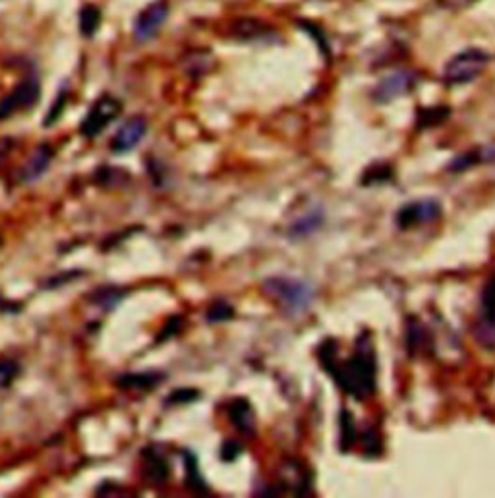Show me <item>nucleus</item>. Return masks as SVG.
Listing matches in <instances>:
<instances>
[{
	"label": "nucleus",
	"instance_id": "obj_7",
	"mask_svg": "<svg viewBox=\"0 0 495 498\" xmlns=\"http://www.w3.org/2000/svg\"><path fill=\"white\" fill-rule=\"evenodd\" d=\"M442 217V203L432 197L426 199L410 201L407 205L399 209L397 213V226L401 230H410L416 226H426Z\"/></svg>",
	"mask_w": 495,
	"mask_h": 498
},
{
	"label": "nucleus",
	"instance_id": "obj_11",
	"mask_svg": "<svg viewBox=\"0 0 495 498\" xmlns=\"http://www.w3.org/2000/svg\"><path fill=\"white\" fill-rule=\"evenodd\" d=\"M230 423L244 435H252L255 429V413L246 398H236L228 404Z\"/></svg>",
	"mask_w": 495,
	"mask_h": 498
},
{
	"label": "nucleus",
	"instance_id": "obj_18",
	"mask_svg": "<svg viewBox=\"0 0 495 498\" xmlns=\"http://www.w3.org/2000/svg\"><path fill=\"white\" fill-rule=\"evenodd\" d=\"M101 10L93 4H86V6L80 10V31L83 37L91 39L97 29L101 27Z\"/></svg>",
	"mask_w": 495,
	"mask_h": 498
},
{
	"label": "nucleus",
	"instance_id": "obj_30",
	"mask_svg": "<svg viewBox=\"0 0 495 498\" xmlns=\"http://www.w3.org/2000/svg\"><path fill=\"white\" fill-rule=\"evenodd\" d=\"M21 309L20 304H10V301H2L0 299V311H10V313H18Z\"/></svg>",
	"mask_w": 495,
	"mask_h": 498
},
{
	"label": "nucleus",
	"instance_id": "obj_6",
	"mask_svg": "<svg viewBox=\"0 0 495 498\" xmlns=\"http://www.w3.org/2000/svg\"><path fill=\"white\" fill-rule=\"evenodd\" d=\"M170 6L168 0H155L151 4L143 8L134 20V39L138 43H148L155 39L159 29H161L168 20Z\"/></svg>",
	"mask_w": 495,
	"mask_h": 498
},
{
	"label": "nucleus",
	"instance_id": "obj_16",
	"mask_svg": "<svg viewBox=\"0 0 495 498\" xmlns=\"http://www.w3.org/2000/svg\"><path fill=\"white\" fill-rule=\"evenodd\" d=\"M323 219H325V217H323L322 209H314V211L306 213L302 219H298L295 224L290 226L288 236H290L292 239L308 238V236H312V234H314L315 230L323 224Z\"/></svg>",
	"mask_w": 495,
	"mask_h": 498
},
{
	"label": "nucleus",
	"instance_id": "obj_20",
	"mask_svg": "<svg viewBox=\"0 0 495 498\" xmlns=\"http://www.w3.org/2000/svg\"><path fill=\"white\" fill-rule=\"evenodd\" d=\"M95 180H97L99 186L114 187L126 186L128 182H130V176H128V172L124 168H108V166H105V168H99V170L95 172Z\"/></svg>",
	"mask_w": 495,
	"mask_h": 498
},
{
	"label": "nucleus",
	"instance_id": "obj_3",
	"mask_svg": "<svg viewBox=\"0 0 495 498\" xmlns=\"http://www.w3.org/2000/svg\"><path fill=\"white\" fill-rule=\"evenodd\" d=\"M489 54L482 48H466L449 60L443 70V81L447 85H462L474 81L486 70Z\"/></svg>",
	"mask_w": 495,
	"mask_h": 498
},
{
	"label": "nucleus",
	"instance_id": "obj_4",
	"mask_svg": "<svg viewBox=\"0 0 495 498\" xmlns=\"http://www.w3.org/2000/svg\"><path fill=\"white\" fill-rule=\"evenodd\" d=\"M122 103L114 99L111 95H103L95 100L93 107L89 108V113L80 124V133L87 140H93L101 132H105L107 126L121 116Z\"/></svg>",
	"mask_w": 495,
	"mask_h": 498
},
{
	"label": "nucleus",
	"instance_id": "obj_25",
	"mask_svg": "<svg viewBox=\"0 0 495 498\" xmlns=\"http://www.w3.org/2000/svg\"><path fill=\"white\" fill-rule=\"evenodd\" d=\"M66 103H68V91L66 89H62L61 93H58L56 103H53V107H51V110H49L47 118H45V126H53L54 122L61 118L62 113H64V107H66Z\"/></svg>",
	"mask_w": 495,
	"mask_h": 498
},
{
	"label": "nucleus",
	"instance_id": "obj_17",
	"mask_svg": "<svg viewBox=\"0 0 495 498\" xmlns=\"http://www.w3.org/2000/svg\"><path fill=\"white\" fill-rule=\"evenodd\" d=\"M184 467H186V483L188 487L194 492H208V485L203 481V475L200 473V465H198V458L194 452L184 450Z\"/></svg>",
	"mask_w": 495,
	"mask_h": 498
},
{
	"label": "nucleus",
	"instance_id": "obj_8",
	"mask_svg": "<svg viewBox=\"0 0 495 498\" xmlns=\"http://www.w3.org/2000/svg\"><path fill=\"white\" fill-rule=\"evenodd\" d=\"M476 338L484 348L495 350V276L486 284L482 292V307H480V321L476 326Z\"/></svg>",
	"mask_w": 495,
	"mask_h": 498
},
{
	"label": "nucleus",
	"instance_id": "obj_19",
	"mask_svg": "<svg viewBox=\"0 0 495 498\" xmlns=\"http://www.w3.org/2000/svg\"><path fill=\"white\" fill-rule=\"evenodd\" d=\"M124 296H126V294H124V290H121V288L107 286V288L97 290V292L89 298V301H93L95 306L103 307V309H107V311H113L114 307L121 304V299L124 298Z\"/></svg>",
	"mask_w": 495,
	"mask_h": 498
},
{
	"label": "nucleus",
	"instance_id": "obj_1",
	"mask_svg": "<svg viewBox=\"0 0 495 498\" xmlns=\"http://www.w3.org/2000/svg\"><path fill=\"white\" fill-rule=\"evenodd\" d=\"M337 353V342L327 338L320 346L317 358L323 369L341 386V390L356 400H368L369 396H374L377 388V363L369 332H362L358 336L354 353L347 361H339Z\"/></svg>",
	"mask_w": 495,
	"mask_h": 498
},
{
	"label": "nucleus",
	"instance_id": "obj_26",
	"mask_svg": "<svg viewBox=\"0 0 495 498\" xmlns=\"http://www.w3.org/2000/svg\"><path fill=\"white\" fill-rule=\"evenodd\" d=\"M198 398H200V392L194 388H180V390H174L167 398V402L168 404H190Z\"/></svg>",
	"mask_w": 495,
	"mask_h": 498
},
{
	"label": "nucleus",
	"instance_id": "obj_5",
	"mask_svg": "<svg viewBox=\"0 0 495 498\" xmlns=\"http://www.w3.org/2000/svg\"><path fill=\"white\" fill-rule=\"evenodd\" d=\"M41 97V83L35 76L21 80L12 91L0 99V120H6L18 113L37 105Z\"/></svg>",
	"mask_w": 495,
	"mask_h": 498
},
{
	"label": "nucleus",
	"instance_id": "obj_10",
	"mask_svg": "<svg viewBox=\"0 0 495 498\" xmlns=\"http://www.w3.org/2000/svg\"><path fill=\"white\" fill-rule=\"evenodd\" d=\"M146 132H148V120L143 118V116L128 118L121 126V130L114 133L113 141H111V151L118 155L132 151V149L140 145V141L143 140Z\"/></svg>",
	"mask_w": 495,
	"mask_h": 498
},
{
	"label": "nucleus",
	"instance_id": "obj_24",
	"mask_svg": "<svg viewBox=\"0 0 495 498\" xmlns=\"http://www.w3.org/2000/svg\"><path fill=\"white\" fill-rule=\"evenodd\" d=\"M356 429H354V423H352V419H350V413L342 412V417H341V446L342 450H348L350 446H352V442H354L356 439Z\"/></svg>",
	"mask_w": 495,
	"mask_h": 498
},
{
	"label": "nucleus",
	"instance_id": "obj_14",
	"mask_svg": "<svg viewBox=\"0 0 495 498\" xmlns=\"http://www.w3.org/2000/svg\"><path fill=\"white\" fill-rule=\"evenodd\" d=\"M146 456V477L151 485H165L168 481V475H170V467H168L167 458L163 456L161 452H157L155 448H149V450L143 452Z\"/></svg>",
	"mask_w": 495,
	"mask_h": 498
},
{
	"label": "nucleus",
	"instance_id": "obj_2",
	"mask_svg": "<svg viewBox=\"0 0 495 498\" xmlns=\"http://www.w3.org/2000/svg\"><path fill=\"white\" fill-rule=\"evenodd\" d=\"M263 292L290 317L308 311L315 298L314 286L292 276H271L263 282Z\"/></svg>",
	"mask_w": 495,
	"mask_h": 498
},
{
	"label": "nucleus",
	"instance_id": "obj_31",
	"mask_svg": "<svg viewBox=\"0 0 495 498\" xmlns=\"http://www.w3.org/2000/svg\"><path fill=\"white\" fill-rule=\"evenodd\" d=\"M0 247H2V238H0Z\"/></svg>",
	"mask_w": 495,
	"mask_h": 498
},
{
	"label": "nucleus",
	"instance_id": "obj_23",
	"mask_svg": "<svg viewBox=\"0 0 495 498\" xmlns=\"http://www.w3.org/2000/svg\"><path fill=\"white\" fill-rule=\"evenodd\" d=\"M20 375V365L14 359H0V390L8 388Z\"/></svg>",
	"mask_w": 495,
	"mask_h": 498
},
{
	"label": "nucleus",
	"instance_id": "obj_22",
	"mask_svg": "<svg viewBox=\"0 0 495 498\" xmlns=\"http://www.w3.org/2000/svg\"><path fill=\"white\" fill-rule=\"evenodd\" d=\"M233 317H235V307L230 306V304H227L225 299H219V301L211 304L208 313H205L208 323H227V321H230Z\"/></svg>",
	"mask_w": 495,
	"mask_h": 498
},
{
	"label": "nucleus",
	"instance_id": "obj_28",
	"mask_svg": "<svg viewBox=\"0 0 495 498\" xmlns=\"http://www.w3.org/2000/svg\"><path fill=\"white\" fill-rule=\"evenodd\" d=\"M180 323H182L180 317H173V319L168 321L167 326H165V332H163L161 336H159V342H163V340H167L168 336H170V334H174V332L178 331V328H180Z\"/></svg>",
	"mask_w": 495,
	"mask_h": 498
},
{
	"label": "nucleus",
	"instance_id": "obj_12",
	"mask_svg": "<svg viewBox=\"0 0 495 498\" xmlns=\"http://www.w3.org/2000/svg\"><path fill=\"white\" fill-rule=\"evenodd\" d=\"M271 31H273V29L269 26H265L263 21L257 20V18H238V20L233 21V26H230V33L240 41L267 39L269 35H271Z\"/></svg>",
	"mask_w": 495,
	"mask_h": 498
},
{
	"label": "nucleus",
	"instance_id": "obj_29",
	"mask_svg": "<svg viewBox=\"0 0 495 498\" xmlns=\"http://www.w3.org/2000/svg\"><path fill=\"white\" fill-rule=\"evenodd\" d=\"M12 147H14V141L10 140V138H0V160L10 153V149H12Z\"/></svg>",
	"mask_w": 495,
	"mask_h": 498
},
{
	"label": "nucleus",
	"instance_id": "obj_15",
	"mask_svg": "<svg viewBox=\"0 0 495 498\" xmlns=\"http://www.w3.org/2000/svg\"><path fill=\"white\" fill-rule=\"evenodd\" d=\"M53 155L54 151L49 145L37 147L34 151V155H31L29 162H27V166L24 168V180H26V182H34V180H37L39 176H43L45 170L49 168V165H51V160H53Z\"/></svg>",
	"mask_w": 495,
	"mask_h": 498
},
{
	"label": "nucleus",
	"instance_id": "obj_13",
	"mask_svg": "<svg viewBox=\"0 0 495 498\" xmlns=\"http://www.w3.org/2000/svg\"><path fill=\"white\" fill-rule=\"evenodd\" d=\"M165 380V375L157 371L126 373L118 379V386L124 390H155Z\"/></svg>",
	"mask_w": 495,
	"mask_h": 498
},
{
	"label": "nucleus",
	"instance_id": "obj_9",
	"mask_svg": "<svg viewBox=\"0 0 495 498\" xmlns=\"http://www.w3.org/2000/svg\"><path fill=\"white\" fill-rule=\"evenodd\" d=\"M416 73L410 72V70H401V72H395L383 78L377 85L374 87L372 91V97H374L375 103H391V100L399 99L402 95L410 93L416 85Z\"/></svg>",
	"mask_w": 495,
	"mask_h": 498
},
{
	"label": "nucleus",
	"instance_id": "obj_27",
	"mask_svg": "<svg viewBox=\"0 0 495 498\" xmlns=\"http://www.w3.org/2000/svg\"><path fill=\"white\" fill-rule=\"evenodd\" d=\"M242 454V446L236 440H227L221 448V460L223 462H235Z\"/></svg>",
	"mask_w": 495,
	"mask_h": 498
},
{
	"label": "nucleus",
	"instance_id": "obj_21",
	"mask_svg": "<svg viewBox=\"0 0 495 498\" xmlns=\"http://www.w3.org/2000/svg\"><path fill=\"white\" fill-rule=\"evenodd\" d=\"M449 114H451V110H449L447 107L422 108L420 113H418L416 122H418V128H422V130H424V128H434L443 124V122L449 118Z\"/></svg>",
	"mask_w": 495,
	"mask_h": 498
}]
</instances>
